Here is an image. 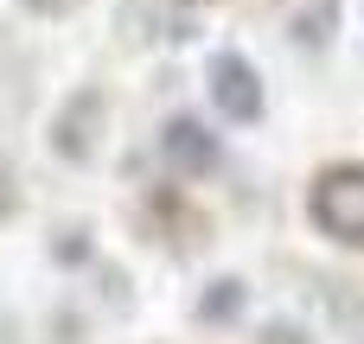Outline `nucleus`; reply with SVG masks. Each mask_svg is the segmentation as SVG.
<instances>
[{
	"label": "nucleus",
	"instance_id": "f257e3e1",
	"mask_svg": "<svg viewBox=\"0 0 364 344\" xmlns=\"http://www.w3.org/2000/svg\"><path fill=\"white\" fill-rule=\"evenodd\" d=\"M307 217L320 223V236L364 249V166L358 160H339L307 185Z\"/></svg>",
	"mask_w": 364,
	"mask_h": 344
},
{
	"label": "nucleus",
	"instance_id": "f03ea898",
	"mask_svg": "<svg viewBox=\"0 0 364 344\" xmlns=\"http://www.w3.org/2000/svg\"><path fill=\"white\" fill-rule=\"evenodd\" d=\"M102 121H109V96H102L96 83L70 89L64 109L51 115V153L70 160V166H90V160H96V140H102Z\"/></svg>",
	"mask_w": 364,
	"mask_h": 344
},
{
	"label": "nucleus",
	"instance_id": "7ed1b4c3",
	"mask_svg": "<svg viewBox=\"0 0 364 344\" xmlns=\"http://www.w3.org/2000/svg\"><path fill=\"white\" fill-rule=\"evenodd\" d=\"M205 89H211V102H218V115H230V121H262V70L243 57V51H211V64H205Z\"/></svg>",
	"mask_w": 364,
	"mask_h": 344
},
{
	"label": "nucleus",
	"instance_id": "20e7f679",
	"mask_svg": "<svg viewBox=\"0 0 364 344\" xmlns=\"http://www.w3.org/2000/svg\"><path fill=\"white\" fill-rule=\"evenodd\" d=\"M160 160H166L179 179H205V172H218V160H224V140H218L205 121H192V115H173V121L160 128Z\"/></svg>",
	"mask_w": 364,
	"mask_h": 344
},
{
	"label": "nucleus",
	"instance_id": "39448f33",
	"mask_svg": "<svg viewBox=\"0 0 364 344\" xmlns=\"http://www.w3.org/2000/svg\"><path fill=\"white\" fill-rule=\"evenodd\" d=\"M243 306H250L243 281H211V287L198 294V319H205V326H230V319H237Z\"/></svg>",
	"mask_w": 364,
	"mask_h": 344
},
{
	"label": "nucleus",
	"instance_id": "423d86ee",
	"mask_svg": "<svg viewBox=\"0 0 364 344\" xmlns=\"http://www.w3.org/2000/svg\"><path fill=\"white\" fill-rule=\"evenodd\" d=\"M333 32H339V0H314V6L294 19V45H307V51H314V45H326Z\"/></svg>",
	"mask_w": 364,
	"mask_h": 344
},
{
	"label": "nucleus",
	"instance_id": "0eeeda50",
	"mask_svg": "<svg viewBox=\"0 0 364 344\" xmlns=\"http://www.w3.org/2000/svg\"><path fill=\"white\" fill-rule=\"evenodd\" d=\"M83 230H58V243H51V255L58 262H77V255H90V243H77Z\"/></svg>",
	"mask_w": 364,
	"mask_h": 344
},
{
	"label": "nucleus",
	"instance_id": "6e6552de",
	"mask_svg": "<svg viewBox=\"0 0 364 344\" xmlns=\"http://www.w3.org/2000/svg\"><path fill=\"white\" fill-rule=\"evenodd\" d=\"M26 6H38V13H70L77 0H26Z\"/></svg>",
	"mask_w": 364,
	"mask_h": 344
},
{
	"label": "nucleus",
	"instance_id": "1a4fd4ad",
	"mask_svg": "<svg viewBox=\"0 0 364 344\" xmlns=\"http://www.w3.org/2000/svg\"><path fill=\"white\" fill-rule=\"evenodd\" d=\"M13 211V192H6V166H0V217Z\"/></svg>",
	"mask_w": 364,
	"mask_h": 344
},
{
	"label": "nucleus",
	"instance_id": "9d476101",
	"mask_svg": "<svg viewBox=\"0 0 364 344\" xmlns=\"http://www.w3.org/2000/svg\"><path fill=\"white\" fill-rule=\"evenodd\" d=\"M192 6H198V0H192Z\"/></svg>",
	"mask_w": 364,
	"mask_h": 344
}]
</instances>
